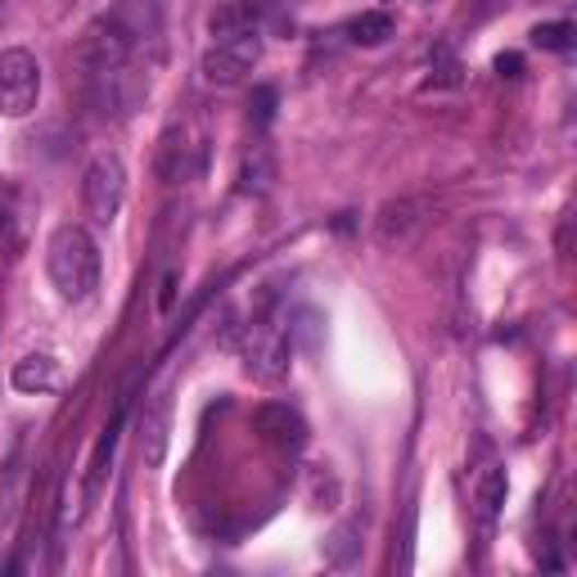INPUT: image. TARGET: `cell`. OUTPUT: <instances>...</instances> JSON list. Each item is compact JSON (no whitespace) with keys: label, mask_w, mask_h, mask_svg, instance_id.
Instances as JSON below:
<instances>
[{"label":"cell","mask_w":577,"mask_h":577,"mask_svg":"<svg viewBox=\"0 0 577 577\" xmlns=\"http://www.w3.org/2000/svg\"><path fill=\"white\" fill-rule=\"evenodd\" d=\"M496 72H501V77H519L523 72V59L519 55H501V59H496Z\"/></svg>","instance_id":"d6986e66"},{"label":"cell","mask_w":577,"mask_h":577,"mask_svg":"<svg viewBox=\"0 0 577 577\" xmlns=\"http://www.w3.org/2000/svg\"><path fill=\"white\" fill-rule=\"evenodd\" d=\"M253 429L262 434V442H272V447H280V451H298L302 442H307V419L293 411V406H285V402H266V406H257L253 411Z\"/></svg>","instance_id":"52a82bcc"},{"label":"cell","mask_w":577,"mask_h":577,"mask_svg":"<svg viewBox=\"0 0 577 577\" xmlns=\"http://www.w3.org/2000/svg\"><path fill=\"white\" fill-rule=\"evenodd\" d=\"M348 36L357 46H383L393 36V14H383V10H370V14H357L348 23Z\"/></svg>","instance_id":"5bb4252c"},{"label":"cell","mask_w":577,"mask_h":577,"mask_svg":"<svg viewBox=\"0 0 577 577\" xmlns=\"http://www.w3.org/2000/svg\"><path fill=\"white\" fill-rule=\"evenodd\" d=\"M172 302H176V276L163 280V298H159V312H172Z\"/></svg>","instance_id":"ffe728a7"},{"label":"cell","mask_w":577,"mask_h":577,"mask_svg":"<svg viewBox=\"0 0 577 577\" xmlns=\"http://www.w3.org/2000/svg\"><path fill=\"white\" fill-rule=\"evenodd\" d=\"M573 42H577V27L568 19H559V23H536L532 27V46H542V50L564 55V50H573Z\"/></svg>","instance_id":"9a60e30c"},{"label":"cell","mask_w":577,"mask_h":577,"mask_svg":"<svg viewBox=\"0 0 577 577\" xmlns=\"http://www.w3.org/2000/svg\"><path fill=\"white\" fill-rule=\"evenodd\" d=\"M42 95V64L32 50H5L0 55V113L5 118H27Z\"/></svg>","instance_id":"5b68a950"},{"label":"cell","mask_w":577,"mask_h":577,"mask_svg":"<svg viewBox=\"0 0 577 577\" xmlns=\"http://www.w3.org/2000/svg\"><path fill=\"white\" fill-rule=\"evenodd\" d=\"M266 185H272V159H266V149H253L240 168V189L244 195H262Z\"/></svg>","instance_id":"2e32d148"},{"label":"cell","mask_w":577,"mask_h":577,"mask_svg":"<svg viewBox=\"0 0 577 577\" xmlns=\"http://www.w3.org/2000/svg\"><path fill=\"white\" fill-rule=\"evenodd\" d=\"M425 212H429V204L425 199H397V204H389L379 217H374V240L383 244V249H393V244H406L419 226H425Z\"/></svg>","instance_id":"9c48e42d"},{"label":"cell","mask_w":577,"mask_h":577,"mask_svg":"<svg viewBox=\"0 0 577 577\" xmlns=\"http://www.w3.org/2000/svg\"><path fill=\"white\" fill-rule=\"evenodd\" d=\"M253 5H257V0H253Z\"/></svg>","instance_id":"44dd1931"},{"label":"cell","mask_w":577,"mask_h":577,"mask_svg":"<svg viewBox=\"0 0 577 577\" xmlns=\"http://www.w3.org/2000/svg\"><path fill=\"white\" fill-rule=\"evenodd\" d=\"M163 42V0H113L104 14H95L77 42L86 77L136 68L145 50H159Z\"/></svg>","instance_id":"6da1fadb"},{"label":"cell","mask_w":577,"mask_h":577,"mask_svg":"<svg viewBox=\"0 0 577 577\" xmlns=\"http://www.w3.org/2000/svg\"><path fill=\"white\" fill-rule=\"evenodd\" d=\"M506 492H510V483H506V470H501V465H487V470L478 474V483H474V515H478L483 536L496 528V519H501Z\"/></svg>","instance_id":"30bf717a"},{"label":"cell","mask_w":577,"mask_h":577,"mask_svg":"<svg viewBox=\"0 0 577 577\" xmlns=\"http://www.w3.org/2000/svg\"><path fill=\"white\" fill-rule=\"evenodd\" d=\"M361 523H338L330 532V542H325V564L330 568H353L361 559Z\"/></svg>","instance_id":"4fadbf2b"},{"label":"cell","mask_w":577,"mask_h":577,"mask_svg":"<svg viewBox=\"0 0 577 577\" xmlns=\"http://www.w3.org/2000/svg\"><path fill=\"white\" fill-rule=\"evenodd\" d=\"M289 357H293L289 330H285L280 321L266 316V321H253V325H249L244 366H249L253 379H262V383H285V379H289Z\"/></svg>","instance_id":"277c9868"},{"label":"cell","mask_w":577,"mask_h":577,"mask_svg":"<svg viewBox=\"0 0 577 577\" xmlns=\"http://www.w3.org/2000/svg\"><path fill=\"white\" fill-rule=\"evenodd\" d=\"M14 389L19 393H55L59 383H64V366L55 361V357H46V353H32V357H23V361H14Z\"/></svg>","instance_id":"8fae6325"},{"label":"cell","mask_w":577,"mask_h":577,"mask_svg":"<svg viewBox=\"0 0 577 577\" xmlns=\"http://www.w3.org/2000/svg\"><path fill=\"white\" fill-rule=\"evenodd\" d=\"M208 32H212V42H230V36L257 32V5H253V0H235V5H221V10L208 19Z\"/></svg>","instance_id":"7c38bea8"},{"label":"cell","mask_w":577,"mask_h":577,"mask_svg":"<svg viewBox=\"0 0 577 577\" xmlns=\"http://www.w3.org/2000/svg\"><path fill=\"white\" fill-rule=\"evenodd\" d=\"M249 118H253L257 127H266V123L276 118V91H272V86H257V91H253V108H249Z\"/></svg>","instance_id":"ac0fdd59"},{"label":"cell","mask_w":577,"mask_h":577,"mask_svg":"<svg viewBox=\"0 0 577 577\" xmlns=\"http://www.w3.org/2000/svg\"><path fill=\"white\" fill-rule=\"evenodd\" d=\"M425 86H429V91H434V86H460V64L451 59L447 46L434 55V68H429V82H425Z\"/></svg>","instance_id":"e0dca14e"},{"label":"cell","mask_w":577,"mask_h":577,"mask_svg":"<svg viewBox=\"0 0 577 577\" xmlns=\"http://www.w3.org/2000/svg\"><path fill=\"white\" fill-rule=\"evenodd\" d=\"M123 199H127V168L118 153H100L82 176V208L95 226H108V221H118Z\"/></svg>","instance_id":"3957f363"},{"label":"cell","mask_w":577,"mask_h":577,"mask_svg":"<svg viewBox=\"0 0 577 577\" xmlns=\"http://www.w3.org/2000/svg\"><path fill=\"white\" fill-rule=\"evenodd\" d=\"M257 64H262V36L244 32V36H230V42H212L199 72L208 86H240Z\"/></svg>","instance_id":"8992f818"},{"label":"cell","mask_w":577,"mask_h":577,"mask_svg":"<svg viewBox=\"0 0 577 577\" xmlns=\"http://www.w3.org/2000/svg\"><path fill=\"white\" fill-rule=\"evenodd\" d=\"M46 276L64 302H86L100 289V249L82 226H59L46 244Z\"/></svg>","instance_id":"7a4b0ae2"},{"label":"cell","mask_w":577,"mask_h":577,"mask_svg":"<svg viewBox=\"0 0 577 577\" xmlns=\"http://www.w3.org/2000/svg\"><path fill=\"white\" fill-rule=\"evenodd\" d=\"M168 429H172V397L159 393L149 402L145 419H140V460L145 470H163L168 460Z\"/></svg>","instance_id":"ba28073f"}]
</instances>
